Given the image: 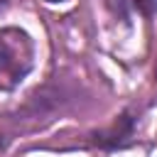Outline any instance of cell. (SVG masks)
I'll return each mask as SVG.
<instances>
[{"label": "cell", "mask_w": 157, "mask_h": 157, "mask_svg": "<svg viewBox=\"0 0 157 157\" xmlns=\"http://www.w3.org/2000/svg\"><path fill=\"white\" fill-rule=\"evenodd\" d=\"M32 66V42L20 29L0 32V88H12Z\"/></svg>", "instance_id": "1"}, {"label": "cell", "mask_w": 157, "mask_h": 157, "mask_svg": "<svg viewBox=\"0 0 157 157\" xmlns=\"http://www.w3.org/2000/svg\"><path fill=\"white\" fill-rule=\"evenodd\" d=\"M47 2H64V0H47Z\"/></svg>", "instance_id": "2"}, {"label": "cell", "mask_w": 157, "mask_h": 157, "mask_svg": "<svg viewBox=\"0 0 157 157\" xmlns=\"http://www.w3.org/2000/svg\"><path fill=\"white\" fill-rule=\"evenodd\" d=\"M0 5H5V0H0Z\"/></svg>", "instance_id": "3"}]
</instances>
